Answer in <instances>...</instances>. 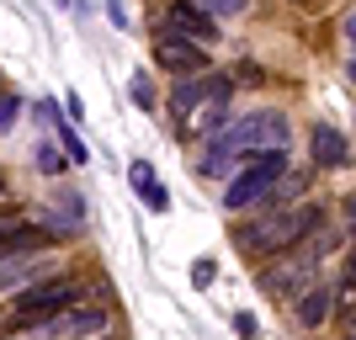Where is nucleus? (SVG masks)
Listing matches in <instances>:
<instances>
[{"instance_id": "nucleus-1", "label": "nucleus", "mask_w": 356, "mask_h": 340, "mask_svg": "<svg viewBox=\"0 0 356 340\" xmlns=\"http://www.w3.org/2000/svg\"><path fill=\"white\" fill-rule=\"evenodd\" d=\"M319 223H325V207H319V202L250 207V213H245V223H234V250L245 255V261H255V266H261L266 255H282V250H293V245H303Z\"/></svg>"}, {"instance_id": "nucleus-2", "label": "nucleus", "mask_w": 356, "mask_h": 340, "mask_svg": "<svg viewBox=\"0 0 356 340\" xmlns=\"http://www.w3.org/2000/svg\"><path fill=\"white\" fill-rule=\"evenodd\" d=\"M74 303H86V293H80L74 282H64V277H54V282H32V287H22V293L11 298V319H6V330H0V335H6V340L32 335L43 319H54V314L74 309Z\"/></svg>"}, {"instance_id": "nucleus-3", "label": "nucleus", "mask_w": 356, "mask_h": 340, "mask_svg": "<svg viewBox=\"0 0 356 340\" xmlns=\"http://www.w3.org/2000/svg\"><path fill=\"white\" fill-rule=\"evenodd\" d=\"M287 154L282 149H255V154H239V176L223 186V207L229 213H250V207L266 202V192L282 181Z\"/></svg>"}, {"instance_id": "nucleus-4", "label": "nucleus", "mask_w": 356, "mask_h": 340, "mask_svg": "<svg viewBox=\"0 0 356 340\" xmlns=\"http://www.w3.org/2000/svg\"><path fill=\"white\" fill-rule=\"evenodd\" d=\"M223 144L234 149V154H255V149H287V118L277 112V106H255V112H245L239 122H229L223 133Z\"/></svg>"}, {"instance_id": "nucleus-5", "label": "nucleus", "mask_w": 356, "mask_h": 340, "mask_svg": "<svg viewBox=\"0 0 356 340\" xmlns=\"http://www.w3.org/2000/svg\"><path fill=\"white\" fill-rule=\"evenodd\" d=\"M106 330H112V309H102V303H74V309L43 319L32 335H43V340H102Z\"/></svg>"}, {"instance_id": "nucleus-6", "label": "nucleus", "mask_w": 356, "mask_h": 340, "mask_svg": "<svg viewBox=\"0 0 356 340\" xmlns=\"http://www.w3.org/2000/svg\"><path fill=\"white\" fill-rule=\"evenodd\" d=\"M154 32H181V38H192V43H218V16H208L197 0H170L165 6V22Z\"/></svg>"}, {"instance_id": "nucleus-7", "label": "nucleus", "mask_w": 356, "mask_h": 340, "mask_svg": "<svg viewBox=\"0 0 356 340\" xmlns=\"http://www.w3.org/2000/svg\"><path fill=\"white\" fill-rule=\"evenodd\" d=\"M223 86H234L229 74H218V70H202V74H181L176 86H170V118L176 122H186L197 112V106L208 102V96H218Z\"/></svg>"}, {"instance_id": "nucleus-8", "label": "nucleus", "mask_w": 356, "mask_h": 340, "mask_svg": "<svg viewBox=\"0 0 356 340\" xmlns=\"http://www.w3.org/2000/svg\"><path fill=\"white\" fill-rule=\"evenodd\" d=\"M154 64L170 70V74H202V70H213L208 48L192 43V38H181V32H160V43H154Z\"/></svg>"}, {"instance_id": "nucleus-9", "label": "nucleus", "mask_w": 356, "mask_h": 340, "mask_svg": "<svg viewBox=\"0 0 356 340\" xmlns=\"http://www.w3.org/2000/svg\"><path fill=\"white\" fill-rule=\"evenodd\" d=\"M54 239H59V234H54L48 223L11 218V223H0V261H11V255H43Z\"/></svg>"}, {"instance_id": "nucleus-10", "label": "nucleus", "mask_w": 356, "mask_h": 340, "mask_svg": "<svg viewBox=\"0 0 356 340\" xmlns=\"http://www.w3.org/2000/svg\"><path fill=\"white\" fill-rule=\"evenodd\" d=\"M309 154H314V170H346V165H351V144H346V133L330 128V122H314Z\"/></svg>"}, {"instance_id": "nucleus-11", "label": "nucleus", "mask_w": 356, "mask_h": 340, "mask_svg": "<svg viewBox=\"0 0 356 340\" xmlns=\"http://www.w3.org/2000/svg\"><path fill=\"white\" fill-rule=\"evenodd\" d=\"M293 319L303 330H325L330 319H335V293H330L325 282H314V287H303V293L293 298Z\"/></svg>"}, {"instance_id": "nucleus-12", "label": "nucleus", "mask_w": 356, "mask_h": 340, "mask_svg": "<svg viewBox=\"0 0 356 340\" xmlns=\"http://www.w3.org/2000/svg\"><path fill=\"white\" fill-rule=\"evenodd\" d=\"M48 271V255H11V261H0V293H22L32 282H43Z\"/></svg>"}, {"instance_id": "nucleus-13", "label": "nucleus", "mask_w": 356, "mask_h": 340, "mask_svg": "<svg viewBox=\"0 0 356 340\" xmlns=\"http://www.w3.org/2000/svg\"><path fill=\"white\" fill-rule=\"evenodd\" d=\"M229 96H234V86H223L218 96H208V102L192 112V138H213L229 128Z\"/></svg>"}, {"instance_id": "nucleus-14", "label": "nucleus", "mask_w": 356, "mask_h": 340, "mask_svg": "<svg viewBox=\"0 0 356 340\" xmlns=\"http://www.w3.org/2000/svg\"><path fill=\"white\" fill-rule=\"evenodd\" d=\"M128 176H134V192L149 202V213H170V192L160 186V176H154V165H149V160H134V165H128Z\"/></svg>"}, {"instance_id": "nucleus-15", "label": "nucleus", "mask_w": 356, "mask_h": 340, "mask_svg": "<svg viewBox=\"0 0 356 340\" xmlns=\"http://www.w3.org/2000/svg\"><path fill=\"white\" fill-rule=\"evenodd\" d=\"M128 96H134L138 112H154V86H149V74H144V70L134 74V90H128Z\"/></svg>"}, {"instance_id": "nucleus-16", "label": "nucleus", "mask_w": 356, "mask_h": 340, "mask_svg": "<svg viewBox=\"0 0 356 340\" xmlns=\"http://www.w3.org/2000/svg\"><path fill=\"white\" fill-rule=\"evenodd\" d=\"M59 144H64V154H70V165H86V160H90L86 144H80V133H74V128H64V122H59Z\"/></svg>"}, {"instance_id": "nucleus-17", "label": "nucleus", "mask_w": 356, "mask_h": 340, "mask_svg": "<svg viewBox=\"0 0 356 340\" xmlns=\"http://www.w3.org/2000/svg\"><path fill=\"white\" fill-rule=\"evenodd\" d=\"M197 6H202L208 16H218V22H223V16H245V6H250V0H197Z\"/></svg>"}, {"instance_id": "nucleus-18", "label": "nucleus", "mask_w": 356, "mask_h": 340, "mask_svg": "<svg viewBox=\"0 0 356 340\" xmlns=\"http://www.w3.org/2000/svg\"><path fill=\"white\" fill-rule=\"evenodd\" d=\"M32 160H38V170H43V176H64V154H59V149H48V144H43Z\"/></svg>"}, {"instance_id": "nucleus-19", "label": "nucleus", "mask_w": 356, "mask_h": 340, "mask_svg": "<svg viewBox=\"0 0 356 340\" xmlns=\"http://www.w3.org/2000/svg\"><path fill=\"white\" fill-rule=\"evenodd\" d=\"M16 118H22V96H0V133H11Z\"/></svg>"}, {"instance_id": "nucleus-20", "label": "nucleus", "mask_w": 356, "mask_h": 340, "mask_svg": "<svg viewBox=\"0 0 356 340\" xmlns=\"http://www.w3.org/2000/svg\"><path fill=\"white\" fill-rule=\"evenodd\" d=\"M239 80H245V86H266V70H261V64H239Z\"/></svg>"}, {"instance_id": "nucleus-21", "label": "nucleus", "mask_w": 356, "mask_h": 340, "mask_svg": "<svg viewBox=\"0 0 356 340\" xmlns=\"http://www.w3.org/2000/svg\"><path fill=\"white\" fill-rule=\"evenodd\" d=\"M234 330H239L245 340H255V335H261V325H255V314H234Z\"/></svg>"}, {"instance_id": "nucleus-22", "label": "nucleus", "mask_w": 356, "mask_h": 340, "mask_svg": "<svg viewBox=\"0 0 356 340\" xmlns=\"http://www.w3.org/2000/svg\"><path fill=\"white\" fill-rule=\"evenodd\" d=\"M192 277L202 282V287H208V282H213V261H197V266H192Z\"/></svg>"}, {"instance_id": "nucleus-23", "label": "nucleus", "mask_w": 356, "mask_h": 340, "mask_svg": "<svg viewBox=\"0 0 356 340\" xmlns=\"http://www.w3.org/2000/svg\"><path fill=\"white\" fill-rule=\"evenodd\" d=\"M346 38H351V48H356V6L346 11Z\"/></svg>"}, {"instance_id": "nucleus-24", "label": "nucleus", "mask_w": 356, "mask_h": 340, "mask_svg": "<svg viewBox=\"0 0 356 340\" xmlns=\"http://www.w3.org/2000/svg\"><path fill=\"white\" fill-rule=\"evenodd\" d=\"M298 11H319V0H293Z\"/></svg>"}, {"instance_id": "nucleus-25", "label": "nucleus", "mask_w": 356, "mask_h": 340, "mask_svg": "<svg viewBox=\"0 0 356 340\" xmlns=\"http://www.w3.org/2000/svg\"><path fill=\"white\" fill-rule=\"evenodd\" d=\"M346 277H351V287H356V245H351V266H346Z\"/></svg>"}, {"instance_id": "nucleus-26", "label": "nucleus", "mask_w": 356, "mask_h": 340, "mask_svg": "<svg viewBox=\"0 0 356 340\" xmlns=\"http://www.w3.org/2000/svg\"><path fill=\"white\" fill-rule=\"evenodd\" d=\"M351 86H356V64H351Z\"/></svg>"}, {"instance_id": "nucleus-27", "label": "nucleus", "mask_w": 356, "mask_h": 340, "mask_svg": "<svg viewBox=\"0 0 356 340\" xmlns=\"http://www.w3.org/2000/svg\"><path fill=\"white\" fill-rule=\"evenodd\" d=\"M346 340H356V335H346Z\"/></svg>"}]
</instances>
